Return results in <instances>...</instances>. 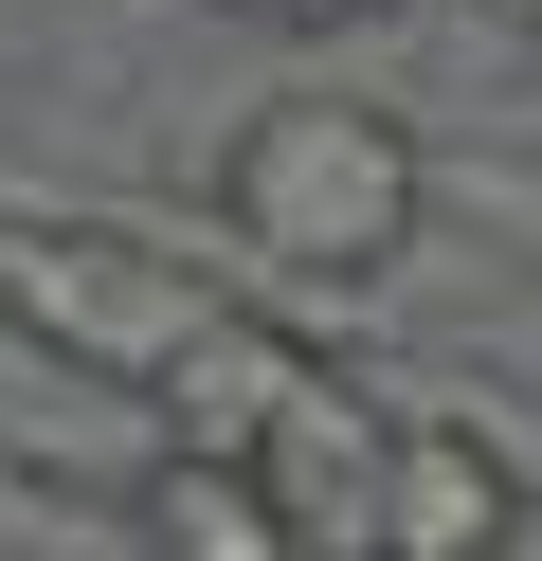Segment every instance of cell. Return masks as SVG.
Returning a JSON list of instances; mask_svg holds the SVG:
<instances>
[{
	"instance_id": "obj_1",
	"label": "cell",
	"mask_w": 542,
	"mask_h": 561,
	"mask_svg": "<svg viewBox=\"0 0 542 561\" xmlns=\"http://www.w3.org/2000/svg\"><path fill=\"white\" fill-rule=\"evenodd\" d=\"M217 218H235V254H272L289 290H380L397 254H416L434 218V163L397 110H361V91H272V110L235 127V163H217Z\"/></svg>"
},
{
	"instance_id": "obj_2",
	"label": "cell",
	"mask_w": 542,
	"mask_h": 561,
	"mask_svg": "<svg viewBox=\"0 0 542 561\" xmlns=\"http://www.w3.org/2000/svg\"><path fill=\"white\" fill-rule=\"evenodd\" d=\"M0 327H19V344H55V363H91V380H163L181 344L217 327V290H199V272H163L145 236L19 218V236H0Z\"/></svg>"
},
{
	"instance_id": "obj_3",
	"label": "cell",
	"mask_w": 542,
	"mask_h": 561,
	"mask_svg": "<svg viewBox=\"0 0 542 561\" xmlns=\"http://www.w3.org/2000/svg\"><path fill=\"white\" fill-rule=\"evenodd\" d=\"M380 435H397V416L361 399L344 363L289 380V416L253 435V507L289 525V561H361V525H380Z\"/></svg>"
},
{
	"instance_id": "obj_4",
	"label": "cell",
	"mask_w": 542,
	"mask_h": 561,
	"mask_svg": "<svg viewBox=\"0 0 542 561\" xmlns=\"http://www.w3.org/2000/svg\"><path fill=\"white\" fill-rule=\"evenodd\" d=\"M524 507H542V489L506 471L470 416H397V435H380V525H361V561H488Z\"/></svg>"
},
{
	"instance_id": "obj_5",
	"label": "cell",
	"mask_w": 542,
	"mask_h": 561,
	"mask_svg": "<svg viewBox=\"0 0 542 561\" xmlns=\"http://www.w3.org/2000/svg\"><path fill=\"white\" fill-rule=\"evenodd\" d=\"M289 380H308V344L253 327V308H217L199 344H181L163 380H145V453H199V471H253V435L289 416Z\"/></svg>"
},
{
	"instance_id": "obj_6",
	"label": "cell",
	"mask_w": 542,
	"mask_h": 561,
	"mask_svg": "<svg viewBox=\"0 0 542 561\" xmlns=\"http://www.w3.org/2000/svg\"><path fill=\"white\" fill-rule=\"evenodd\" d=\"M127 561H289V525L253 507V471L145 453V489H127Z\"/></svg>"
},
{
	"instance_id": "obj_7",
	"label": "cell",
	"mask_w": 542,
	"mask_h": 561,
	"mask_svg": "<svg viewBox=\"0 0 542 561\" xmlns=\"http://www.w3.org/2000/svg\"><path fill=\"white\" fill-rule=\"evenodd\" d=\"M272 19H344V0H272Z\"/></svg>"
},
{
	"instance_id": "obj_8",
	"label": "cell",
	"mask_w": 542,
	"mask_h": 561,
	"mask_svg": "<svg viewBox=\"0 0 542 561\" xmlns=\"http://www.w3.org/2000/svg\"><path fill=\"white\" fill-rule=\"evenodd\" d=\"M506 19H542V0H506Z\"/></svg>"
}]
</instances>
